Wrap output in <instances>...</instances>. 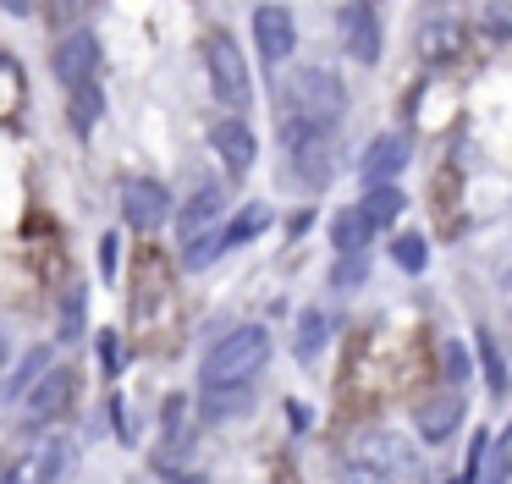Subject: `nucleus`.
Returning <instances> with one entry per match:
<instances>
[{"label": "nucleus", "instance_id": "nucleus-2", "mask_svg": "<svg viewBox=\"0 0 512 484\" xmlns=\"http://www.w3.org/2000/svg\"><path fill=\"white\" fill-rule=\"evenodd\" d=\"M342 110H347L342 77L325 72V66H303V72H292L287 88H281L276 116H292V121H303V127H336Z\"/></svg>", "mask_w": 512, "mask_h": 484}, {"label": "nucleus", "instance_id": "nucleus-5", "mask_svg": "<svg viewBox=\"0 0 512 484\" xmlns=\"http://www.w3.org/2000/svg\"><path fill=\"white\" fill-rule=\"evenodd\" d=\"M50 66H56V77L72 88L83 83H100V39L94 33H67V39L56 44V55H50Z\"/></svg>", "mask_w": 512, "mask_h": 484}, {"label": "nucleus", "instance_id": "nucleus-27", "mask_svg": "<svg viewBox=\"0 0 512 484\" xmlns=\"http://www.w3.org/2000/svg\"><path fill=\"white\" fill-rule=\"evenodd\" d=\"M479 352H485V380H490V391H507V358L496 352V341L479 336Z\"/></svg>", "mask_w": 512, "mask_h": 484}, {"label": "nucleus", "instance_id": "nucleus-24", "mask_svg": "<svg viewBox=\"0 0 512 484\" xmlns=\"http://www.w3.org/2000/svg\"><path fill=\"white\" fill-rule=\"evenodd\" d=\"M94 116H100V83L72 88V127L89 132V127H94Z\"/></svg>", "mask_w": 512, "mask_h": 484}, {"label": "nucleus", "instance_id": "nucleus-1", "mask_svg": "<svg viewBox=\"0 0 512 484\" xmlns=\"http://www.w3.org/2000/svg\"><path fill=\"white\" fill-rule=\"evenodd\" d=\"M265 363H270V336L259 325H237L232 336H221L210 352H204V391L248 385Z\"/></svg>", "mask_w": 512, "mask_h": 484}, {"label": "nucleus", "instance_id": "nucleus-7", "mask_svg": "<svg viewBox=\"0 0 512 484\" xmlns=\"http://www.w3.org/2000/svg\"><path fill=\"white\" fill-rule=\"evenodd\" d=\"M72 391H78V374H72L67 363H61V369H45L34 380V391H28V402H23V418L28 424H50V418L72 402Z\"/></svg>", "mask_w": 512, "mask_h": 484}, {"label": "nucleus", "instance_id": "nucleus-4", "mask_svg": "<svg viewBox=\"0 0 512 484\" xmlns=\"http://www.w3.org/2000/svg\"><path fill=\"white\" fill-rule=\"evenodd\" d=\"M67 457H72V446L61 435L34 440L28 451L12 457V473H0V484H56L61 473H67Z\"/></svg>", "mask_w": 512, "mask_h": 484}, {"label": "nucleus", "instance_id": "nucleus-25", "mask_svg": "<svg viewBox=\"0 0 512 484\" xmlns=\"http://www.w3.org/2000/svg\"><path fill=\"white\" fill-rule=\"evenodd\" d=\"M342 484H391V468L380 457H353L342 468Z\"/></svg>", "mask_w": 512, "mask_h": 484}, {"label": "nucleus", "instance_id": "nucleus-16", "mask_svg": "<svg viewBox=\"0 0 512 484\" xmlns=\"http://www.w3.org/2000/svg\"><path fill=\"white\" fill-rule=\"evenodd\" d=\"M369 237H375V226H369L358 209H342V215L331 220V242H336V253L342 259H353V253H364L369 248Z\"/></svg>", "mask_w": 512, "mask_h": 484}, {"label": "nucleus", "instance_id": "nucleus-13", "mask_svg": "<svg viewBox=\"0 0 512 484\" xmlns=\"http://www.w3.org/2000/svg\"><path fill=\"white\" fill-rule=\"evenodd\" d=\"M463 424V396L446 391V396H430V402L419 407V435L430 440V446H441V440H452V429Z\"/></svg>", "mask_w": 512, "mask_h": 484}, {"label": "nucleus", "instance_id": "nucleus-29", "mask_svg": "<svg viewBox=\"0 0 512 484\" xmlns=\"http://www.w3.org/2000/svg\"><path fill=\"white\" fill-rule=\"evenodd\" d=\"M358 281H364V253H353V259H342L331 270V286H342V292H347V286H358Z\"/></svg>", "mask_w": 512, "mask_h": 484}, {"label": "nucleus", "instance_id": "nucleus-32", "mask_svg": "<svg viewBox=\"0 0 512 484\" xmlns=\"http://www.w3.org/2000/svg\"><path fill=\"white\" fill-rule=\"evenodd\" d=\"M485 28H490V33H512V17H507V11L490 6V11H485Z\"/></svg>", "mask_w": 512, "mask_h": 484}, {"label": "nucleus", "instance_id": "nucleus-23", "mask_svg": "<svg viewBox=\"0 0 512 484\" xmlns=\"http://www.w3.org/2000/svg\"><path fill=\"white\" fill-rule=\"evenodd\" d=\"M507 479V440L490 435L485 451H479V468H474V484H501Z\"/></svg>", "mask_w": 512, "mask_h": 484}, {"label": "nucleus", "instance_id": "nucleus-18", "mask_svg": "<svg viewBox=\"0 0 512 484\" xmlns=\"http://www.w3.org/2000/svg\"><path fill=\"white\" fill-rule=\"evenodd\" d=\"M265 226H270V209H265V204L237 209L232 226H215V237H221V253H226V248H243V242H248V237H259Z\"/></svg>", "mask_w": 512, "mask_h": 484}, {"label": "nucleus", "instance_id": "nucleus-12", "mask_svg": "<svg viewBox=\"0 0 512 484\" xmlns=\"http://www.w3.org/2000/svg\"><path fill=\"white\" fill-rule=\"evenodd\" d=\"M221 187H199V193L188 198V209H182V220H177V231H182V248L188 242H199V237H210L215 231V220H221Z\"/></svg>", "mask_w": 512, "mask_h": 484}, {"label": "nucleus", "instance_id": "nucleus-26", "mask_svg": "<svg viewBox=\"0 0 512 484\" xmlns=\"http://www.w3.org/2000/svg\"><path fill=\"white\" fill-rule=\"evenodd\" d=\"M78 330H83V286H72L67 303H61V325H56V336H61V341H78Z\"/></svg>", "mask_w": 512, "mask_h": 484}, {"label": "nucleus", "instance_id": "nucleus-33", "mask_svg": "<svg viewBox=\"0 0 512 484\" xmlns=\"http://www.w3.org/2000/svg\"><path fill=\"white\" fill-rule=\"evenodd\" d=\"M6 358H12V347H6V336H0V369H6Z\"/></svg>", "mask_w": 512, "mask_h": 484}, {"label": "nucleus", "instance_id": "nucleus-8", "mask_svg": "<svg viewBox=\"0 0 512 484\" xmlns=\"http://www.w3.org/2000/svg\"><path fill=\"white\" fill-rule=\"evenodd\" d=\"M336 28H342V50L353 55V61H364V66L380 61V17H375V6H342Z\"/></svg>", "mask_w": 512, "mask_h": 484}, {"label": "nucleus", "instance_id": "nucleus-19", "mask_svg": "<svg viewBox=\"0 0 512 484\" xmlns=\"http://www.w3.org/2000/svg\"><path fill=\"white\" fill-rule=\"evenodd\" d=\"M248 407H254L248 385H232V391H204V396H199V413L210 418V424H226V418L248 413Z\"/></svg>", "mask_w": 512, "mask_h": 484}, {"label": "nucleus", "instance_id": "nucleus-9", "mask_svg": "<svg viewBox=\"0 0 512 484\" xmlns=\"http://www.w3.org/2000/svg\"><path fill=\"white\" fill-rule=\"evenodd\" d=\"M408 154H413L408 132H380V138L364 149V182L369 187H391V176L408 171Z\"/></svg>", "mask_w": 512, "mask_h": 484}, {"label": "nucleus", "instance_id": "nucleus-28", "mask_svg": "<svg viewBox=\"0 0 512 484\" xmlns=\"http://www.w3.org/2000/svg\"><path fill=\"white\" fill-rule=\"evenodd\" d=\"M441 369H446V380H452V385L468 380V352L457 347V341H446V347H441Z\"/></svg>", "mask_w": 512, "mask_h": 484}, {"label": "nucleus", "instance_id": "nucleus-6", "mask_svg": "<svg viewBox=\"0 0 512 484\" xmlns=\"http://www.w3.org/2000/svg\"><path fill=\"white\" fill-rule=\"evenodd\" d=\"M122 220L138 231H155L171 220V193L160 182H149V176H133V182H122Z\"/></svg>", "mask_w": 512, "mask_h": 484}, {"label": "nucleus", "instance_id": "nucleus-15", "mask_svg": "<svg viewBox=\"0 0 512 484\" xmlns=\"http://www.w3.org/2000/svg\"><path fill=\"white\" fill-rule=\"evenodd\" d=\"M457 44H463V28H457L452 17H430L419 28V55L424 61H446V55H457Z\"/></svg>", "mask_w": 512, "mask_h": 484}, {"label": "nucleus", "instance_id": "nucleus-31", "mask_svg": "<svg viewBox=\"0 0 512 484\" xmlns=\"http://www.w3.org/2000/svg\"><path fill=\"white\" fill-rule=\"evenodd\" d=\"M100 270L116 275V237H100Z\"/></svg>", "mask_w": 512, "mask_h": 484}, {"label": "nucleus", "instance_id": "nucleus-3", "mask_svg": "<svg viewBox=\"0 0 512 484\" xmlns=\"http://www.w3.org/2000/svg\"><path fill=\"white\" fill-rule=\"evenodd\" d=\"M204 66H210L215 99L232 105V110H243L248 94H254V83H248V66H243V55H237V44L226 39V33H210V39H204Z\"/></svg>", "mask_w": 512, "mask_h": 484}, {"label": "nucleus", "instance_id": "nucleus-11", "mask_svg": "<svg viewBox=\"0 0 512 484\" xmlns=\"http://www.w3.org/2000/svg\"><path fill=\"white\" fill-rule=\"evenodd\" d=\"M292 160H298V176L309 187H325V182H331V171H336V132L331 127L309 132V138L292 149Z\"/></svg>", "mask_w": 512, "mask_h": 484}, {"label": "nucleus", "instance_id": "nucleus-30", "mask_svg": "<svg viewBox=\"0 0 512 484\" xmlns=\"http://www.w3.org/2000/svg\"><path fill=\"white\" fill-rule=\"evenodd\" d=\"M100 363L105 369H122V336H116V330H100Z\"/></svg>", "mask_w": 512, "mask_h": 484}, {"label": "nucleus", "instance_id": "nucleus-10", "mask_svg": "<svg viewBox=\"0 0 512 484\" xmlns=\"http://www.w3.org/2000/svg\"><path fill=\"white\" fill-rule=\"evenodd\" d=\"M254 39H259V55L270 66H281L298 44V28H292V11L287 6H259L254 11Z\"/></svg>", "mask_w": 512, "mask_h": 484}, {"label": "nucleus", "instance_id": "nucleus-14", "mask_svg": "<svg viewBox=\"0 0 512 484\" xmlns=\"http://www.w3.org/2000/svg\"><path fill=\"white\" fill-rule=\"evenodd\" d=\"M210 143H215V154H221L232 171H248V165H254V132H248V121H237V116L215 121Z\"/></svg>", "mask_w": 512, "mask_h": 484}, {"label": "nucleus", "instance_id": "nucleus-22", "mask_svg": "<svg viewBox=\"0 0 512 484\" xmlns=\"http://www.w3.org/2000/svg\"><path fill=\"white\" fill-rule=\"evenodd\" d=\"M391 259H397V270H408V275H419L424 264H430V242L419 237V231H402L397 242H391Z\"/></svg>", "mask_w": 512, "mask_h": 484}, {"label": "nucleus", "instance_id": "nucleus-20", "mask_svg": "<svg viewBox=\"0 0 512 484\" xmlns=\"http://www.w3.org/2000/svg\"><path fill=\"white\" fill-rule=\"evenodd\" d=\"M45 369H50V347H34L23 363H17V374L6 380V391H0V396H6V402H23V396L34 391V380H39Z\"/></svg>", "mask_w": 512, "mask_h": 484}, {"label": "nucleus", "instance_id": "nucleus-17", "mask_svg": "<svg viewBox=\"0 0 512 484\" xmlns=\"http://www.w3.org/2000/svg\"><path fill=\"white\" fill-rule=\"evenodd\" d=\"M325 336H331V319H325L320 308H309V314L298 319V341H292V352H298V363H303V369H314V363H320Z\"/></svg>", "mask_w": 512, "mask_h": 484}, {"label": "nucleus", "instance_id": "nucleus-21", "mask_svg": "<svg viewBox=\"0 0 512 484\" xmlns=\"http://www.w3.org/2000/svg\"><path fill=\"white\" fill-rule=\"evenodd\" d=\"M358 215H364L369 226H386V220L402 215V193H397V187H369L364 204H358Z\"/></svg>", "mask_w": 512, "mask_h": 484}]
</instances>
